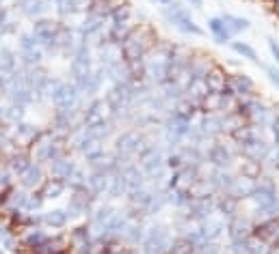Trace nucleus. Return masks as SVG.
Masks as SVG:
<instances>
[{
    "label": "nucleus",
    "mask_w": 279,
    "mask_h": 254,
    "mask_svg": "<svg viewBox=\"0 0 279 254\" xmlns=\"http://www.w3.org/2000/svg\"><path fill=\"white\" fill-rule=\"evenodd\" d=\"M160 41L158 31L149 24V22H141L132 28V33L121 41V52H124V61H137L145 59V54L152 50L156 43Z\"/></svg>",
    "instance_id": "nucleus-1"
},
{
    "label": "nucleus",
    "mask_w": 279,
    "mask_h": 254,
    "mask_svg": "<svg viewBox=\"0 0 279 254\" xmlns=\"http://www.w3.org/2000/svg\"><path fill=\"white\" fill-rule=\"evenodd\" d=\"M171 48L173 43L160 39L156 46L145 54V76L156 84H162L169 80L171 69Z\"/></svg>",
    "instance_id": "nucleus-2"
},
{
    "label": "nucleus",
    "mask_w": 279,
    "mask_h": 254,
    "mask_svg": "<svg viewBox=\"0 0 279 254\" xmlns=\"http://www.w3.org/2000/svg\"><path fill=\"white\" fill-rule=\"evenodd\" d=\"M255 80L245 74V71H238V74H230L227 78V86H225V93L238 97V99H245V97H255Z\"/></svg>",
    "instance_id": "nucleus-3"
},
{
    "label": "nucleus",
    "mask_w": 279,
    "mask_h": 254,
    "mask_svg": "<svg viewBox=\"0 0 279 254\" xmlns=\"http://www.w3.org/2000/svg\"><path fill=\"white\" fill-rule=\"evenodd\" d=\"M167 18H169L171 24H173L175 28H180V31L186 33V35H195V37L204 35V31L195 24V22H193V18L189 16V11H186L182 5H177V3L171 5L169 11H167Z\"/></svg>",
    "instance_id": "nucleus-4"
},
{
    "label": "nucleus",
    "mask_w": 279,
    "mask_h": 254,
    "mask_svg": "<svg viewBox=\"0 0 279 254\" xmlns=\"http://www.w3.org/2000/svg\"><path fill=\"white\" fill-rule=\"evenodd\" d=\"M253 228H255V224L249 220L245 213H238V215L230 217L227 224H225V230H227V235H230V241H245L249 235H253Z\"/></svg>",
    "instance_id": "nucleus-5"
},
{
    "label": "nucleus",
    "mask_w": 279,
    "mask_h": 254,
    "mask_svg": "<svg viewBox=\"0 0 279 254\" xmlns=\"http://www.w3.org/2000/svg\"><path fill=\"white\" fill-rule=\"evenodd\" d=\"M234 157H236V153L230 147H225L223 142H212L210 149H208V162L214 166V168L227 170L232 166Z\"/></svg>",
    "instance_id": "nucleus-6"
},
{
    "label": "nucleus",
    "mask_w": 279,
    "mask_h": 254,
    "mask_svg": "<svg viewBox=\"0 0 279 254\" xmlns=\"http://www.w3.org/2000/svg\"><path fill=\"white\" fill-rule=\"evenodd\" d=\"M214 56L208 54V52H199V50H195L191 56V63H189V71L193 74V78H204L208 71L214 67Z\"/></svg>",
    "instance_id": "nucleus-7"
},
{
    "label": "nucleus",
    "mask_w": 279,
    "mask_h": 254,
    "mask_svg": "<svg viewBox=\"0 0 279 254\" xmlns=\"http://www.w3.org/2000/svg\"><path fill=\"white\" fill-rule=\"evenodd\" d=\"M208 31L212 35L214 43H219V46H225V43L234 41V35L230 33V28H227L225 20L221 16H214V18H208Z\"/></svg>",
    "instance_id": "nucleus-8"
},
{
    "label": "nucleus",
    "mask_w": 279,
    "mask_h": 254,
    "mask_svg": "<svg viewBox=\"0 0 279 254\" xmlns=\"http://www.w3.org/2000/svg\"><path fill=\"white\" fill-rule=\"evenodd\" d=\"M162 166H164V159H162V155L154 147H149L145 153L141 155V170H143V175H149V177L158 175V170L162 168Z\"/></svg>",
    "instance_id": "nucleus-9"
},
{
    "label": "nucleus",
    "mask_w": 279,
    "mask_h": 254,
    "mask_svg": "<svg viewBox=\"0 0 279 254\" xmlns=\"http://www.w3.org/2000/svg\"><path fill=\"white\" fill-rule=\"evenodd\" d=\"M227 78H230V74H227V69L221 67V65H214V67L208 71V74L204 76L206 84H208V89L214 91V93H223V91H225Z\"/></svg>",
    "instance_id": "nucleus-10"
},
{
    "label": "nucleus",
    "mask_w": 279,
    "mask_h": 254,
    "mask_svg": "<svg viewBox=\"0 0 279 254\" xmlns=\"http://www.w3.org/2000/svg\"><path fill=\"white\" fill-rule=\"evenodd\" d=\"M223 99H225V91L223 93H214L210 91L202 101L197 104V108L204 114H221L223 112Z\"/></svg>",
    "instance_id": "nucleus-11"
},
{
    "label": "nucleus",
    "mask_w": 279,
    "mask_h": 254,
    "mask_svg": "<svg viewBox=\"0 0 279 254\" xmlns=\"http://www.w3.org/2000/svg\"><path fill=\"white\" fill-rule=\"evenodd\" d=\"M238 170H240V177L255 181L257 177H262V162L260 159H253V157H247V155H240Z\"/></svg>",
    "instance_id": "nucleus-12"
},
{
    "label": "nucleus",
    "mask_w": 279,
    "mask_h": 254,
    "mask_svg": "<svg viewBox=\"0 0 279 254\" xmlns=\"http://www.w3.org/2000/svg\"><path fill=\"white\" fill-rule=\"evenodd\" d=\"M208 93H210V89H208V84H206L204 78H193L189 82V86L184 89V97H189L191 101L199 104V101L208 95Z\"/></svg>",
    "instance_id": "nucleus-13"
},
{
    "label": "nucleus",
    "mask_w": 279,
    "mask_h": 254,
    "mask_svg": "<svg viewBox=\"0 0 279 254\" xmlns=\"http://www.w3.org/2000/svg\"><path fill=\"white\" fill-rule=\"evenodd\" d=\"M186 192H189L191 200H204V198H212V196L217 194V192H214V187H212V183H210V181H208V179H202V177H199V179H197L195 183H193V185H191Z\"/></svg>",
    "instance_id": "nucleus-14"
},
{
    "label": "nucleus",
    "mask_w": 279,
    "mask_h": 254,
    "mask_svg": "<svg viewBox=\"0 0 279 254\" xmlns=\"http://www.w3.org/2000/svg\"><path fill=\"white\" fill-rule=\"evenodd\" d=\"M197 104L195 101H191L189 97H180L175 101V108H173V117H177V119H182V121H186V123H191L193 121V117L197 114Z\"/></svg>",
    "instance_id": "nucleus-15"
},
{
    "label": "nucleus",
    "mask_w": 279,
    "mask_h": 254,
    "mask_svg": "<svg viewBox=\"0 0 279 254\" xmlns=\"http://www.w3.org/2000/svg\"><path fill=\"white\" fill-rule=\"evenodd\" d=\"M225 20V24H227V28H230V33L234 35H238V33H242V31H249V26H251V22H249L247 18H240V16H232V13H225V16H221Z\"/></svg>",
    "instance_id": "nucleus-16"
},
{
    "label": "nucleus",
    "mask_w": 279,
    "mask_h": 254,
    "mask_svg": "<svg viewBox=\"0 0 279 254\" xmlns=\"http://www.w3.org/2000/svg\"><path fill=\"white\" fill-rule=\"evenodd\" d=\"M230 48L234 50L238 56H242V59L251 61V63H257V52L253 46H249L247 41H230Z\"/></svg>",
    "instance_id": "nucleus-17"
},
{
    "label": "nucleus",
    "mask_w": 279,
    "mask_h": 254,
    "mask_svg": "<svg viewBox=\"0 0 279 254\" xmlns=\"http://www.w3.org/2000/svg\"><path fill=\"white\" fill-rule=\"evenodd\" d=\"M245 254H270V245H266L255 235H249L245 239Z\"/></svg>",
    "instance_id": "nucleus-18"
},
{
    "label": "nucleus",
    "mask_w": 279,
    "mask_h": 254,
    "mask_svg": "<svg viewBox=\"0 0 279 254\" xmlns=\"http://www.w3.org/2000/svg\"><path fill=\"white\" fill-rule=\"evenodd\" d=\"M223 230H225V224L223 222H214V220H210V217H208V222L202 226V233H204V237L208 239V241H217Z\"/></svg>",
    "instance_id": "nucleus-19"
},
{
    "label": "nucleus",
    "mask_w": 279,
    "mask_h": 254,
    "mask_svg": "<svg viewBox=\"0 0 279 254\" xmlns=\"http://www.w3.org/2000/svg\"><path fill=\"white\" fill-rule=\"evenodd\" d=\"M167 254H195V248H193V243L186 237H180V239H173Z\"/></svg>",
    "instance_id": "nucleus-20"
},
{
    "label": "nucleus",
    "mask_w": 279,
    "mask_h": 254,
    "mask_svg": "<svg viewBox=\"0 0 279 254\" xmlns=\"http://www.w3.org/2000/svg\"><path fill=\"white\" fill-rule=\"evenodd\" d=\"M164 166H167V168H171V170H180L182 166H184V159H182V155L180 153H175V155H169L167 157V162H164Z\"/></svg>",
    "instance_id": "nucleus-21"
},
{
    "label": "nucleus",
    "mask_w": 279,
    "mask_h": 254,
    "mask_svg": "<svg viewBox=\"0 0 279 254\" xmlns=\"http://www.w3.org/2000/svg\"><path fill=\"white\" fill-rule=\"evenodd\" d=\"M268 48H270V54H273V59H275L277 65H279V43H277L275 39H268Z\"/></svg>",
    "instance_id": "nucleus-22"
},
{
    "label": "nucleus",
    "mask_w": 279,
    "mask_h": 254,
    "mask_svg": "<svg viewBox=\"0 0 279 254\" xmlns=\"http://www.w3.org/2000/svg\"><path fill=\"white\" fill-rule=\"evenodd\" d=\"M266 74H268V78H270V82H275L277 86H279V71L277 69H266Z\"/></svg>",
    "instance_id": "nucleus-23"
},
{
    "label": "nucleus",
    "mask_w": 279,
    "mask_h": 254,
    "mask_svg": "<svg viewBox=\"0 0 279 254\" xmlns=\"http://www.w3.org/2000/svg\"><path fill=\"white\" fill-rule=\"evenodd\" d=\"M270 127H273V134H275V140L279 142V114L273 117V123H270Z\"/></svg>",
    "instance_id": "nucleus-24"
},
{
    "label": "nucleus",
    "mask_w": 279,
    "mask_h": 254,
    "mask_svg": "<svg viewBox=\"0 0 279 254\" xmlns=\"http://www.w3.org/2000/svg\"><path fill=\"white\" fill-rule=\"evenodd\" d=\"M270 11H273L275 16H279V0H273V3H270Z\"/></svg>",
    "instance_id": "nucleus-25"
},
{
    "label": "nucleus",
    "mask_w": 279,
    "mask_h": 254,
    "mask_svg": "<svg viewBox=\"0 0 279 254\" xmlns=\"http://www.w3.org/2000/svg\"><path fill=\"white\" fill-rule=\"evenodd\" d=\"M193 9H202V5H204V0H189Z\"/></svg>",
    "instance_id": "nucleus-26"
},
{
    "label": "nucleus",
    "mask_w": 279,
    "mask_h": 254,
    "mask_svg": "<svg viewBox=\"0 0 279 254\" xmlns=\"http://www.w3.org/2000/svg\"><path fill=\"white\" fill-rule=\"evenodd\" d=\"M275 168L279 170V153H277V157H275Z\"/></svg>",
    "instance_id": "nucleus-27"
},
{
    "label": "nucleus",
    "mask_w": 279,
    "mask_h": 254,
    "mask_svg": "<svg viewBox=\"0 0 279 254\" xmlns=\"http://www.w3.org/2000/svg\"><path fill=\"white\" fill-rule=\"evenodd\" d=\"M160 3H171V0H160Z\"/></svg>",
    "instance_id": "nucleus-28"
}]
</instances>
